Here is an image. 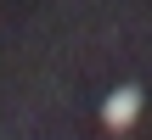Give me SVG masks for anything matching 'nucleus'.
Returning <instances> with one entry per match:
<instances>
[{
	"label": "nucleus",
	"mask_w": 152,
	"mask_h": 140,
	"mask_svg": "<svg viewBox=\"0 0 152 140\" xmlns=\"http://www.w3.org/2000/svg\"><path fill=\"white\" fill-rule=\"evenodd\" d=\"M135 118H141V90H135V84H118V90L107 95V107H102V123H107V129H130Z\"/></svg>",
	"instance_id": "nucleus-1"
}]
</instances>
